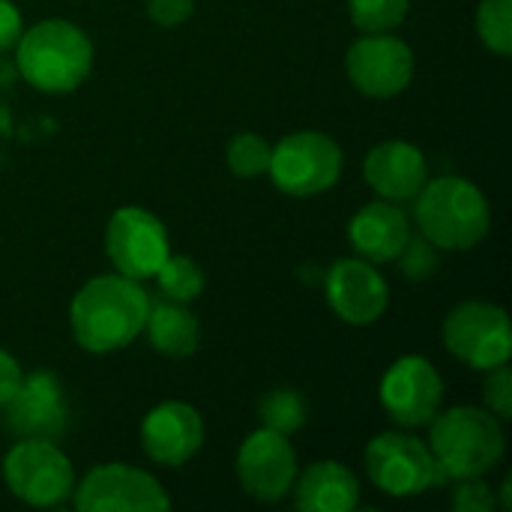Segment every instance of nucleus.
Instances as JSON below:
<instances>
[{
  "label": "nucleus",
  "mask_w": 512,
  "mask_h": 512,
  "mask_svg": "<svg viewBox=\"0 0 512 512\" xmlns=\"http://www.w3.org/2000/svg\"><path fill=\"white\" fill-rule=\"evenodd\" d=\"M258 417H261V426H264V429L291 438L294 432H300V429L306 426L309 405H306L303 393L282 387V390H270V393L261 399Z\"/></svg>",
  "instance_id": "412c9836"
},
{
  "label": "nucleus",
  "mask_w": 512,
  "mask_h": 512,
  "mask_svg": "<svg viewBox=\"0 0 512 512\" xmlns=\"http://www.w3.org/2000/svg\"><path fill=\"white\" fill-rule=\"evenodd\" d=\"M411 0H348L351 21L360 33H393L405 15Z\"/></svg>",
  "instance_id": "393cba45"
},
{
  "label": "nucleus",
  "mask_w": 512,
  "mask_h": 512,
  "mask_svg": "<svg viewBox=\"0 0 512 512\" xmlns=\"http://www.w3.org/2000/svg\"><path fill=\"white\" fill-rule=\"evenodd\" d=\"M294 504L303 512H351L360 504V483L342 462L324 459L297 474Z\"/></svg>",
  "instance_id": "6ab92c4d"
},
{
  "label": "nucleus",
  "mask_w": 512,
  "mask_h": 512,
  "mask_svg": "<svg viewBox=\"0 0 512 512\" xmlns=\"http://www.w3.org/2000/svg\"><path fill=\"white\" fill-rule=\"evenodd\" d=\"M411 237V222L405 210L393 201H369L354 213L348 222V240L357 252V258L369 264H387L396 261Z\"/></svg>",
  "instance_id": "a211bd4d"
},
{
  "label": "nucleus",
  "mask_w": 512,
  "mask_h": 512,
  "mask_svg": "<svg viewBox=\"0 0 512 512\" xmlns=\"http://www.w3.org/2000/svg\"><path fill=\"white\" fill-rule=\"evenodd\" d=\"M141 447L162 468H183L204 447V420L186 402H162L141 423Z\"/></svg>",
  "instance_id": "dca6fc26"
},
{
  "label": "nucleus",
  "mask_w": 512,
  "mask_h": 512,
  "mask_svg": "<svg viewBox=\"0 0 512 512\" xmlns=\"http://www.w3.org/2000/svg\"><path fill=\"white\" fill-rule=\"evenodd\" d=\"M237 480L255 501L276 504L297 480V450L285 435L261 426L237 450Z\"/></svg>",
  "instance_id": "ddd939ff"
},
{
  "label": "nucleus",
  "mask_w": 512,
  "mask_h": 512,
  "mask_svg": "<svg viewBox=\"0 0 512 512\" xmlns=\"http://www.w3.org/2000/svg\"><path fill=\"white\" fill-rule=\"evenodd\" d=\"M399 261H402V273L408 279H429L438 267V249L420 234V237H408L405 249L399 252Z\"/></svg>",
  "instance_id": "cd10ccee"
},
{
  "label": "nucleus",
  "mask_w": 512,
  "mask_h": 512,
  "mask_svg": "<svg viewBox=\"0 0 512 512\" xmlns=\"http://www.w3.org/2000/svg\"><path fill=\"white\" fill-rule=\"evenodd\" d=\"M72 504L81 512H165L171 507L162 483L132 465H96L72 489Z\"/></svg>",
  "instance_id": "1a4fd4ad"
},
{
  "label": "nucleus",
  "mask_w": 512,
  "mask_h": 512,
  "mask_svg": "<svg viewBox=\"0 0 512 512\" xmlns=\"http://www.w3.org/2000/svg\"><path fill=\"white\" fill-rule=\"evenodd\" d=\"M324 294L330 309L351 327L375 324L390 306V285L363 258H339L324 276Z\"/></svg>",
  "instance_id": "2eb2a0df"
},
{
  "label": "nucleus",
  "mask_w": 512,
  "mask_h": 512,
  "mask_svg": "<svg viewBox=\"0 0 512 512\" xmlns=\"http://www.w3.org/2000/svg\"><path fill=\"white\" fill-rule=\"evenodd\" d=\"M105 252L117 273L144 282L156 276L171 243L159 216L144 207H120L105 225Z\"/></svg>",
  "instance_id": "9d476101"
},
{
  "label": "nucleus",
  "mask_w": 512,
  "mask_h": 512,
  "mask_svg": "<svg viewBox=\"0 0 512 512\" xmlns=\"http://www.w3.org/2000/svg\"><path fill=\"white\" fill-rule=\"evenodd\" d=\"M153 279L159 285V294L168 300H177V303H192L204 291V270L189 255L168 252V258L162 261V267L156 270Z\"/></svg>",
  "instance_id": "4be33fe9"
},
{
  "label": "nucleus",
  "mask_w": 512,
  "mask_h": 512,
  "mask_svg": "<svg viewBox=\"0 0 512 512\" xmlns=\"http://www.w3.org/2000/svg\"><path fill=\"white\" fill-rule=\"evenodd\" d=\"M15 63L30 87L42 93H72L93 69V42L78 24L45 18L30 30H21Z\"/></svg>",
  "instance_id": "f03ea898"
},
{
  "label": "nucleus",
  "mask_w": 512,
  "mask_h": 512,
  "mask_svg": "<svg viewBox=\"0 0 512 512\" xmlns=\"http://www.w3.org/2000/svg\"><path fill=\"white\" fill-rule=\"evenodd\" d=\"M144 333L159 354L174 360L192 357L201 345V321L195 318L189 303H177L162 294L156 300L150 297Z\"/></svg>",
  "instance_id": "aec40b11"
},
{
  "label": "nucleus",
  "mask_w": 512,
  "mask_h": 512,
  "mask_svg": "<svg viewBox=\"0 0 512 512\" xmlns=\"http://www.w3.org/2000/svg\"><path fill=\"white\" fill-rule=\"evenodd\" d=\"M429 432V450L444 483L486 477L507 453V435L495 414L474 405L441 411Z\"/></svg>",
  "instance_id": "7ed1b4c3"
},
{
  "label": "nucleus",
  "mask_w": 512,
  "mask_h": 512,
  "mask_svg": "<svg viewBox=\"0 0 512 512\" xmlns=\"http://www.w3.org/2000/svg\"><path fill=\"white\" fill-rule=\"evenodd\" d=\"M150 294L123 273H105L78 288L69 306V327L78 348L114 354L144 333Z\"/></svg>",
  "instance_id": "f257e3e1"
},
{
  "label": "nucleus",
  "mask_w": 512,
  "mask_h": 512,
  "mask_svg": "<svg viewBox=\"0 0 512 512\" xmlns=\"http://www.w3.org/2000/svg\"><path fill=\"white\" fill-rule=\"evenodd\" d=\"M477 33L480 42L498 54H512V0H483L477 9Z\"/></svg>",
  "instance_id": "b1692460"
},
{
  "label": "nucleus",
  "mask_w": 512,
  "mask_h": 512,
  "mask_svg": "<svg viewBox=\"0 0 512 512\" xmlns=\"http://www.w3.org/2000/svg\"><path fill=\"white\" fill-rule=\"evenodd\" d=\"M483 399H486V411L495 414L501 423L512 420V372L510 363H501L495 369H489L486 384H483Z\"/></svg>",
  "instance_id": "a878e982"
},
{
  "label": "nucleus",
  "mask_w": 512,
  "mask_h": 512,
  "mask_svg": "<svg viewBox=\"0 0 512 512\" xmlns=\"http://www.w3.org/2000/svg\"><path fill=\"white\" fill-rule=\"evenodd\" d=\"M444 345L459 363L477 372L510 363L512 330L507 309L486 300L459 303L444 318Z\"/></svg>",
  "instance_id": "6e6552de"
},
{
  "label": "nucleus",
  "mask_w": 512,
  "mask_h": 512,
  "mask_svg": "<svg viewBox=\"0 0 512 512\" xmlns=\"http://www.w3.org/2000/svg\"><path fill=\"white\" fill-rule=\"evenodd\" d=\"M3 426L18 441H57L69 426V408L60 381L45 369L24 375L15 396L3 405Z\"/></svg>",
  "instance_id": "4468645a"
},
{
  "label": "nucleus",
  "mask_w": 512,
  "mask_h": 512,
  "mask_svg": "<svg viewBox=\"0 0 512 512\" xmlns=\"http://www.w3.org/2000/svg\"><path fill=\"white\" fill-rule=\"evenodd\" d=\"M381 405L396 426L423 429L444 408V378L426 357H399L381 378Z\"/></svg>",
  "instance_id": "9b49d317"
},
{
  "label": "nucleus",
  "mask_w": 512,
  "mask_h": 512,
  "mask_svg": "<svg viewBox=\"0 0 512 512\" xmlns=\"http://www.w3.org/2000/svg\"><path fill=\"white\" fill-rule=\"evenodd\" d=\"M363 177L384 201L405 204L429 183V162L411 141H384L363 159Z\"/></svg>",
  "instance_id": "f3484780"
},
{
  "label": "nucleus",
  "mask_w": 512,
  "mask_h": 512,
  "mask_svg": "<svg viewBox=\"0 0 512 512\" xmlns=\"http://www.w3.org/2000/svg\"><path fill=\"white\" fill-rule=\"evenodd\" d=\"M270 153H273V144L258 135V132H240L231 138L228 144V168L234 177L240 180H252V177H264L267 168H270Z\"/></svg>",
  "instance_id": "5701e85b"
},
{
  "label": "nucleus",
  "mask_w": 512,
  "mask_h": 512,
  "mask_svg": "<svg viewBox=\"0 0 512 512\" xmlns=\"http://www.w3.org/2000/svg\"><path fill=\"white\" fill-rule=\"evenodd\" d=\"M342 147L315 129L285 135L270 153V180L291 198H312L333 189L342 177Z\"/></svg>",
  "instance_id": "39448f33"
},
{
  "label": "nucleus",
  "mask_w": 512,
  "mask_h": 512,
  "mask_svg": "<svg viewBox=\"0 0 512 512\" xmlns=\"http://www.w3.org/2000/svg\"><path fill=\"white\" fill-rule=\"evenodd\" d=\"M3 483L30 507H57L72 498L75 468L54 441L21 438L3 456Z\"/></svg>",
  "instance_id": "423d86ee"
},
{
  "label": "nucleus",
  "mask_w": 512,
  "mask_h": 512,
  "mask_svg": "<svg viewBox=\"0 0 512 512\" xmlns=\"http://www.w3.org/2000/svg\"><path fill=\"white\" fill-rule=\"evenodd\" d=\"M351 84L372 99L399 96L414 78V51L393 33H363L345 57Z\"/></svg>",
  "instance_id": "f8f14e48"
},
{
  "label": "nucleus",
  "mask_w": 512,
  "mask_h": 512,
  "mask_svg": "<svg viewBox=\"0 0 512 512\" xmlns=\"http://www.w3.org/2000/svg\"><path fill=\"white\" fill-rule=\"evenodd\" d=\"M417 201L420 234L444 252H468L492 231V210L486 195L465 177H435L423 186Z\"/></svg>",
  "instance_id": "20e7f679"
},
{
  "label": "nucleus",
  "mask_w": 512,
  "mask_h": 512,
  "mask_svg": "<svg viewBox=\"0 0 512 512\" xmlns=\"http://www.w3.org/2000/svg\"><path fill=\"white\" fill-rule=\"evenodd\" d=\"M450 504L456 512H492L495 510V492L483 477H468V480H453V495Z\"/></svg>",
  "instance_id": "bb28decb"
},
{
  "label": "nucleus",
  "mask_w": 512,
  "mask_h": 512,
  "mask_svg": "<svg viewBox=\"0 0 512 512\" xmlns=\"http://www.w3.org/2000/svg\"><path fill=\"white\" fill-rule=\"evenodd\" d=\"M21 30H24V21H21L18 6L12 0H0V54L15 48Z\"/></svg>",
  "instance_id": "c756f323"
},
{
  "label": "nucleus",
  "mask_w": 512,
  "mask_h": 512,
  "mask_svg": "<svg viewBox=\"0 0 512 512\" xmlns=\"http://www.w3.org/2000/svg\"><path fill=\"white\" fill-rule=\"evenodd\" d=\"M21 378H24V372H21L18 360H15L9 351H3V348H0V408L15 396V390H18Z\"/></svg>",
  "instance_id": "7c9ffc66"
},
{
  "label": "nucleus",
  "mask_w": 512,
  "mask_h": 512,
  "mask_svg": "<svg viewBox=\"0 0 512 512\" xmlns=\"http://www.w3.org/2000/svg\"><path fill=\"white\" fill-rule=\"evenodd\" d=\"M363 462L372 486L390 498H414L444 483L429 444L405 432H384L372 438Z\"/></svg>",
  "instance_id": "0eeeda50"
},
{
  "label": "nucleus",
  "mask_w": 512,
  "mask_h": 512,
  "mask_svg": "<svg viewBox=\"0 0 512 512\" xmlns=\"http://www.w3.org/2000/svg\"><path fill=\"white\" fill-rule=\"evenodd\" d=\"M195 9V0H147V15L159 27H177L183 24Z\"/></svg>",
  "instance_id": "c85d7f7f"
},
{
  "label": "nucleus",
  "mask_w": 512,
  "mask_h": 512,
  "mask_svg": "<svg viewBox=\"0 0 512 512\" xmlns=\"http://www.w3.org/2000/svg\"><path fill=\"white\" fill-rule=\"evenodd\" d=\"M501 510H512V477H507L501 486Z\"/></svg>",
  "instance_id": "2f4dec72"
}]
</instances>
